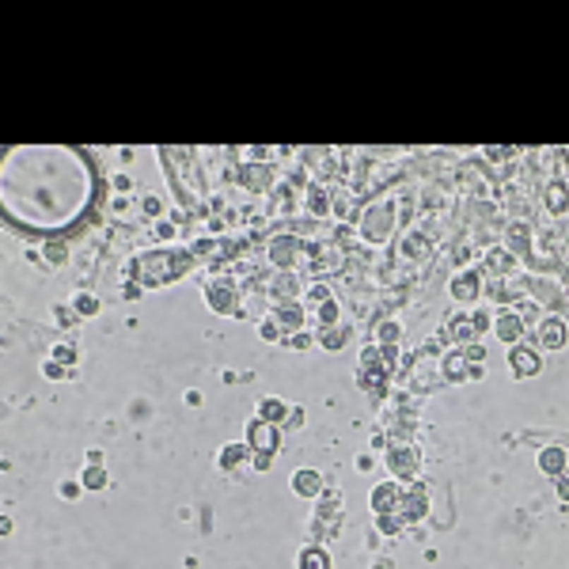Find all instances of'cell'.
Instances as JSON below:
<instances>
[{
	"label": "cell",
	"instance_id": "obj_1",
	"mask_svg": "<svg viewBox=\"0 0 569 569\" xmlns=\"http://www.w3.org/2000/svg\"><path fill=\"white\" fill-rule=\"evenodd\" d=\"M247 444H251V452L277 455V448H281V433H277V425H273V421H262V418H255V421L247 425Z\"/></svg>",
	"mask_w": 569,
	"mask_h": 569
},
{
	"label": "cell",
	"instance_id": "obj_2",
	"mask_svg": "<svg viewBox=\"0 0 569 569\" xmlns=\"http://www.w3.org/2000/svg\"><path fill=\"white\" fill-rule=\"evenodd\" d=\"M383 463L395 479H414L418 474V448H388Z\"/></svg>",
	"mask_w": 569,
	"mask_h": 569
},
{
	"label": "cell",
	"instance_id": "obj_3",
	"mask_svg": "<svg viewBox=\"0 0 569 569\" xmlns=\"http://www.w3.org/2000/svg\"><path fill=\"white\" fill-rule=\"evenodd\" d=\"M425 513H429V490L414 482L410 490L402 493V501H399V516L402 520H421Z\"/></svg>",
	"mask_w": 569,
	"mask_h": 569
},
{
	"label": "cell",
	"instance_id": "obj_4",
	"mask_svg": "<svg viewBox=\"0 0 569 569\" xmlns=\"http://www.w3.org/2000/svg\"><path fill=\"white\" fill-rule=\"evenodd\" d=\"M205 304L217 315H239V297H236V289H228V284H209Z\"/></svg>",
	"mask_w": 569,
	"mask_h": 569
},
{
	"label": "cell",
	"instance_id": "obj_5",
	"mask_svg": "<svg viewBox=\"0 0 569 569\" xmlns=\"http://www.w3.org/2000/svg\"><path fill=\"white\" fill-rule=\"evenodd\" d=\"M399 501H402L399 482H380L372 490V509H376V516H380V513H399Z\"/></svg>",
	"mask_w": 569,
	"mask_h": 569
},
{
	"label": "cell",
	"instance_id": "obj_6",
	"mask_svg": "<svg viewBox=\"0 0 569 569\" xmlns=\"http://www.w3.org/2000/svg\"><path fill=\"white\" fill-rule=\"evenodd\" d=\"M493 330H497V338H501L505 345H516V342L524 338V319L516 311H501L493 319Z\"/></svg>",
	"mask_w": 569,
	"mask_h": 569
},
{
	"label": "cell",
	"instance_id": "obj_7",
	"mask_svg": "<svg viewBox=\"0 0 569 569\" xmlns=\"http://www.w3.org/2000/svg\"><path fill=\"white\" fill-rule=\"evenodd\" d=\"M509 364H513V372H516V376H535V372L543 369L539 353H535L532 345H513V353H509Z\"/></svg>",
	"mask_w": 569,
	"mask_h": 569
},
{
	"label": "cell",
	"instance_id": "obj_8",
	"mask_svg": "<svg viewBox=\"0 0 569 569\" xmlns=\"http://www.w3.org/2000/svg\"><path fill=\"white\" fill-rule=\"evenodd\" d=\"M482 289V270H463L452 277V297L455 300H474Z\"/></svg>",
	"mask_w": 569,
	"mask_h": 569
},
{
	"label": "cell",
	"instance_id": "obj_9",
	"mask_svg": "<svg viewBox=\"0 0 569 569\" xmlns=\"http://www.w3.org/2000/svg\"><path fill=\"white\" fill-rule=\"evenodd\" d=\"M292 493H297V497H319L323 493V474L311 471V467L297 471V474H292Z\"/></svg>",
	"mask_w": 569,
	"mask_h": 569
},
{
	"label": "cell",
	"instance_id": "obj_10",
	"mask_svg": "<svg viewBox=\"0 0 569 569\" xmlns=\"http://www.w3.org/2000/svg\"><path fill=\"white\" fill-rule=\"evenodd\" d=\"M251 455H255V452H251V444H224L220 455H217V463H220V471H239Z\"/></svg>",
	"mask_w": 569,
	"mask_h": 569
},
{
	"label": "cell",
	"instance_id": "obj_11",
	"mask_svg": "<svg viewBox=\"0 0 569 569\" xmlns=\"http://www.w3.org/2000/svg\"><path fill=\"white\" fill-rule=\"evenodd\" d=\"M565 338H569V327L562 319H546L539 327V345H543V349H562Z\"/></svg>",
	"mask_w": 569,
	"mask_h": 569
},
{
	"label": "cell",
	"instance_id": "obj_12",
	"mask_svg": "<svg viewBox=\"0 0 569 569\" xmlns=\"http://www.w3.org/2000/svg\"><path fill=\"white\" fill-rule=\"evenodd\" d=\"M539 471L554 474V479H562V471H565V448H543L539 452Z\"/></svg>",
	"mask_w": 569,
	"mask_h": 569
},
{
	"label": "cell",
	"instance_id": "obj_13",
	"mask_svg": "<svg viewBox=\"0 0 569 569\" xmlns=\"http://www.w3.org/2000/svg\"><path fill=\"white\" fill-rule=\"evenodd\" d=\"M300 569H330V554L323 546H308L300 551Z\"/></svg>",
	"mask_w": 569,
	"mask_h": 569
},
{
	"label": "cell",
	"instance_id": "obj_14",
	"mask_svg": "<svg viewBox=\"0 0 569 569\" xmlns=\"http://www.w3.org/2000/svg\"><path fill=\"white\" fill-rule=\"evenodd\" d=\"M258 414H262V421H273V425H277V421H284V418H289V406H284L281 399H262V406H258Z\"/></svg>",
	"mask_w": 569,
	"mask_h": 569
},
{
	"label": "cell",
	"instance_id": "obj_15",
	"mask_svg": "<svg viewBox=\"0 0 569 569\" xmlns=\"http://www.w3.org/2000/svg\"><path fill=\"white\" fill-rule=\"evenodd\" d=\"M486 266H490L493 273H509V266H513V255L505 247H497V251H490L486 255Z\"/></svg>",
	"mask_w": 569,
	"mask_h": 569
},
{
	"label": "cell",
	"instance_id": "obj_16",
	"mask_svg": "<svg viewBox=\"0 0 569 569\" xmlns=\"http://www.w3.org/2000/svg\"><path fill=\"white\" fill-rule=\"evenodd\" d=\"M80 486H84V490H103V486H107V471H103V467H88V471L80 474Z\"/></svg>",
	"mask_w": 569,
	"mask_h": 569
},
{
	"label": "cell",
	"instance_id": "obj_17",
	"mask_svg": "<svg viewBox=\"0 0 569 569\" xmlns=\"http://www.w3.org/2000/svg\"><path fill=\"white\" fill-rule=\"evenodd\" d=\"M345 338H349V327H327L319 334V342L327 345V349H338V345H345Z\"/></svg>",
	"mask_w": 569,
	"mask_h": 569
},
{
	"label": "cell",
	"instance_id": "obj_18",
	"mask_svg": "<svg viewBox=\"0 0 569 569\" xmlns=\"http://www.w3.org/2000/svg\"><path fill=\"white\" fill-rule=\"evenodd\" d=\"M376 524H380L383 535H395V532L402 527V516H399V513H380V516H376Z\"/></svg>",
	"mask_w": 569,
	"mask_h": 569
},
{
	"label": "cell",
	"instance_id": "obj_19",
	"mask_svg": "<svg viewBox=\"0 0 569 569\" xmlns=\"http://www.w3.org/2000/svg\"><path fill=\"white\" fill-rule=\"evenodd\" d=\"M73 308H76V315H95L99 311V300L91 297V292H80V297L73 300Z\"/></svg>",
	"mask_w": 569,
	"mask_h": 569
},
{
	"label": "cell",
	"instance_id": "obj_20",
	"mask_svg": "<svg viewBox=\"0 0 569 569\" xmlns=\"http://www.w3.org/2000/svg\"><path fill=\"white\" fill-rule=\"evenodd\" d=\"M319 319H323V327H338V300H323Z\"/></svg>",
	"mask_w": 569,
	"mask_h": 569
},
{
	"label": "cell",
	"instance_id": "obj_21",
	"mask_svg": "<svg viewBox=\"0 0 569 569\" xmlns=\"http://www.w3.org/2000/svg\"><path fill=\"white\" fill-rule=\"evenodd\" d=\"M277 319L292 330V327H300V323H304V311H300V308H281V311H277Z\"/></svg>",
	"mask_w": 569,
	"mask_h": 569
},
{
	"label": "cell",
	"instance_id": "obj_22",
	"mask_svg": "<svg viewBox=\"0 0 569 569\" xmlns=\"http://www.w3.org/2000/svg\"><path fill=\"white\" fill-rule=\"evenodd\" d=\"M380 342L383 345H395V342H399V323H383V327H380Z\"/></svg>",
	"mask_w": 569,
	"mask_h": 569
},
{
	"label": "cell",
	"instance_id": "obj_23",
	"mask_svg": "<svg viewBox=\"0 0 569 569\" xmlns=\"http://www.w3.org/2000/svg\"><path fill=\"white\" fill-rule=\"evenodd\" d=\"M258 334H262V338H270V342H277V338H281V327H277L273 319H270V323L262 319V323H258Z\"/></svg>",
	"mask_w": 569,
	"mask_h": 569
},
{
	"label": "cell",
	"instance_id": "obj_24",
	"mask_svg": "<svg viewBox=\"0 0 569 569\" xmlns=\"http://www.w3.org/2000/svg\"><path fill=\"white\" fill-rule=\"evenodd\" d=\"M509 236H513V247H527V224H513Z\"/></svg>",
	"mask_w": 569,
	"mask_h": 569
},
{
	"label": "cell",
	"instance_id": "obj_25",
	"mask_svg": "<svg viewBox=\"0 0 569 569\" xmlns=\"http://www.w3.org/2000/svg\"><path fill=\"white\" fill-rule=\"evenodd\" d=\"M551 209H554V212H558V209H565V190L558 186V182L551 186Z\"/></svg>",
	"mask_w": 569,
	"mask_h": 569
},
{
	"label": "cell",
	"instance_id": "obj_26",
	"mask_svg": "<svg viewBox=\"0 0 569 569\" xmlns=\"http://www.w3.org/2000/svg\"><path fill=\"white\" fill-rule=\"evenodd\" d=\"M471 323H474V334L490 330V315H486V311H474V315H471Z\"/></svg>",
	"mask_w": 569,
	"mask_h": 569
},
{
	"label": "cell",
	"instance_id": "obj_27",
	"mask_svg": "<svg viewBox=\"0 0 569 569\" xmlns=\"http://www.w3.org/2000/svg\"><path fill=\"white\" fill-rule=\"evenodd\" d=\"M54 357H57V361H65V364H73V361H76V349H73V345H57Z\"/></svg>",
	"mask_w": 569,
	"mask_h": 569
},
{
	"label": "cell",
	"instance_id": "obj_28",
	"mask_svg": "<svg viewBox=\"0 0 569 569\" xmlns=\"http://www.w3.org/2000/svg\"><path fill=\"white\" fill-rule=\"evenodd\" d=\"M251 460H255V467H258V471H270V467H273V455H266V452H255Z\"/></svg>",
	"mask_w": 569,
	"mask_h": 569
},
{
	"label": "cell",
	"instance_id": "obj_29",
	"mask_svg": "<svg viewBox=\"0 0 569 569\" xmlns=\"http://www.w3.org/2000/svg\"><path fill=\"white\" fill-rule=\"evenodd\" d=\"M311 209H315V212L327 209V205H323V190H311Z\"/></svg>",
	"mask_w": 569,
	"mask_h": 569
},
{
	"label": "cell",
	"instance_id": "obj_30",
	"mask_svg": "<svg viewBox=\"0 0 569 569\" xmlns=\"http://www.w3.org/2000/svg\"><path fill=\"white\" fill-rule=\"evenodd\" d=\"M558 497H562V501H569V479H558Z\"/></svg>",
	"mask_w": 569,
	"mask_h": 569
}]
</instances>
